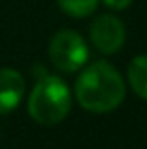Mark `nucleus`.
I'll return each mask as SVG.
<instances>
[{"label":"nucleus","instance_id":"1","mask_svg":"<svg viewBox=\"0 0 147 149\" xmlns=\"http://www.w3.org/2000/svg\"><path fill=\"white\" fill-rule=\"evenodd\" d=\"M125 79L115 66L98 61L85 68L76 81V98L92 113H107L125 100Z\"/></svg>","mask_w":147,"mask_h":149},{"label":"nucleus","instance_id":"2","mask_svg":"<svg viewBox=\"0 0 147 149\" xmlns=\"http://www.w3.org/2000/svg\"><path fill=\"white\" fill-rule=\"evenodd\" d=\"M72 108L68 85L59 76L42 74L28 96V113L36 123L53 127L66 119Z\"/></svg>","mask_w":147,"mask_h":149},{"label":"nucleus","instance_id":"3","mask_svg":"<svg viewBox=\"0 0 147 149\" xmlns=\"http://www.w3.org/2000/svg\"><path fill=\"white\" fill-rule=\"evenodd\" d=\"M49 58L60 72H77L89 58V49L76 30H60L49 42Z\"/></svg>","mask_w":147,"mask_h":149},{"label":"nucleus","instance_id":"4","mask_svg":"<svg viewBox=\"0 0 147 149\" xmlns=\"http://www.w3.org/2000/svg\"><path fill=\"white\" fill-rule=\"evenodd\" d=\"M125 38H126L125 25L115 15L110 13L100 15L91 25V40L94 47L104 55L117 53L125 44Z\"/></svg>","mask_w":147,"mask_h":149},{"label":"nucleus","instance_id":"5","mask_svg":"<svg viewBox=\"0 0 147 149\" xmlns=\"http://www.w3.org/2000/svg\"><path fill=\"white\" fill-rule=\"evenodd\" d=\"M25 96V77L13 68H0V115L11 113Z\"/></svg>","mask_w":147,"mask_h":149},{"label":"nucleus","instance_id":"6","mask_svg":"<svg viewBox=\"0 0 147 149\" xmlns=\"http://www.w3.org/2000/svg\"><path fill=\"white\" fill-rule=\"evenodd\" d=\"M128 81L132 91L147 100V55H138L128 64Z\"/></svg>","mask_w":147,"mask_h":149},{"label":"nucleus","instance_id":"7","mask_svg":"<svg viewBox=\"0 0 147 149\" xmlns=\"http://www.w3.org/2000/svg\"><path fill=\"white\" fill-rule=\"evenodd\" d=\"M57 4L66 15L76 19L89 17L98 8V0H57Z\"/></svg>","mask_w":147,"mask_h":149},{"label":"nucleus","instance_id":"8","mask_svg":"<svg viewBox=\"0 0 147 149\" xmlns=\"http://www.w3.org/2000/svg\"><path fill=\"white\" fill-rule=\"evenodd\" d=\"M104 4L111 10H125L132 4V0H104Z\"/></svg>","mask_w":147,"mask_h":149}]
</instances>
